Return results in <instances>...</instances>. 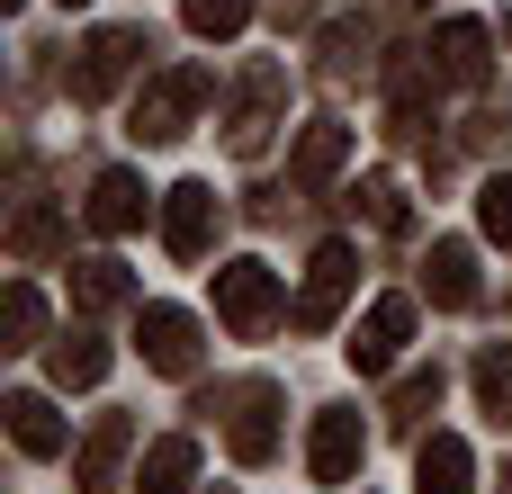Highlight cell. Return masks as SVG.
Returning <instances> with one entry per match:
<instances>
[{
    "mask_svg": "<svg viewBox=\"0 0 512 494\" xmlns=\"http://www.w3.org/2000/svg\"><path fill=\"white\" fill-rule=\"evenodd\" d=\"M207 90H216V81H207L198 63H171V72H153V81H144V99H135V126H126V135H135V144H180V135L198 126Z\"/></svg>",
    "mask_w": 512,
    "mask_h": 494,
    "instance_id": "obj_1",
    "label": "cell"
},
{
    "mask_svg": "<svg viewBox=\"0 0 512 494\" xmlns=\"http://www.w3.org/2000/svg\"><path fill=\"white\" fill-rule=\"evenodd\" d=\"M216 405H225V450H234L243 468H261V459L279 450V387H270V378H243V387H225Z\"/></svg>",
    "mask_w": 512,
    "mask_h": 494,
    "instance_id": "obj_2",
    "label": "cell"
},
{
    "mask_svg": "<svg viewBox=\"0 0 512 494\" xmlns=\"http://www.w3.org/2000/svg\"><path fill=\"white\" fill-rule=\"evenodd\" d=\"M351 279H360V252H351V243H324V252L306 261V288H297L288 324H297V333H333V315H342Z\"/></svg>",
    "mask_w": 512,
    "mask_h": 494,
    "instance_id": "obj_3",
    "label": "cell"
},
{
    "mask_svg": "<svg viewBox=\"0 0 512 494\" xmlns=\"http://www.w3.org/2000/svg\"><path fill=\"white\" fill-rule=\"evenodd\" d=\"M216 315H225L243 342H261V333L279 324V270H261V261H225V270H216Z\"/></svg>",
    "mask_w": 512,
    "mask_h": 494,
    "instance_id": "obj_4",
    "label": "cell"
},
{
    "mask_svg": "<svg viewBox=\"0 0 512 494\" xmlns=\"http://www.w3.org/2000/svg\"><path fill=\"white\" fill-rule=\"evenodd\" d=\"M135 63H144V36H135V27H90V45H81V63H72V99L99 108Z\"/></svg>",
    "mask_w": 512,
    "mask_h": 494,
    "instance_id": "obj_5",
    "label": "cell"
},
{
    "mask_svg": "<svg viewBox=\"0 0 512 494\" xmlns=\"http://www.w3.org/2000/svg\"><path fill=\"white\" fill-rule=\"evenodd\" d=\"M279 99H288V72H279V63H252V72H243V90H234L225 144H234V153H261V144H270V126H279Z\"/></svg>",
    "mask_w": 512,
    "mask_h": 494,
    "instance_id": "obj_6",
    "label": "cell"
},
{
    "mask_svg": "<svg viewBox=\"0 0 512 494\" xmlns=\"http://www.w3.org/2000/svg\"><path fill=\"white\" fill-rule=\"evenodd\" d=\"M216 225H225V207H216L207 180H180V189L162 198V243H171V261H207Z\"/></svg>",
    "mask_w": 512,
    "mask_h": 494,
    "instance_id": "obj_7",
    "label": "cell"
},
{
    "mask_svg": "<svg viewBox=\"0 0 512 494\" xmlns=\"http://www.w3.org/2000/svg\"><path fill=\"white\" fill-rule=\"evenodd\" d=\"M405 342H414V297H378V306L360 315V333H351V369H360V378H387V369L405 360Z\"/></svg>",
    "mask_w": 512,
    "mask_h": 494,
    "instance_id": "obj_8",
    "label": "cell"
},
{
    "mask_svg": "<svg viewBox=\"0 0 512 494\" xmlns=\"http://www.w3.org/2000/svg\"><path fill=\"white\" fill-rule=\"evenodd\" d=\"M360 459H369V432H360V414H351V405L315 414V441H306V468H315V486H351V477H360Z\"/></svg>",
    "mask_w": 512,
    "mask_h": 494,
    "instance_id": "obj_9",
    "label": "cell"
},
{
    "mask_svg": "<svg viewBox=\"0 0 512 494\" xmlns=\"http://www.w3.org/2000/svg\"><path fill=\"white\" fill-rule=\"evenodd\" d=\"M135 342H144V360H153L162 378H189V369H198V315H189V306H144V315H135Z\"/></svg>",
    "mask_w": 512,
    "mask_h": 494,
    "instance_id": "obj_10",
    "label": "cell"
},
{
    "mask_svg": "<svg viewBox=\"0 0 512 494\" xmlns=\"http://www.w3.org/2000/svg\"><path fill=\"white\" fill-rule=\"evenodd\" d=\"M432 54H441V81H459V90H486V72H495V36L477 18H450L432 36Z\"/></svg>",
    "mask_w": 512,
    "mask_h": 494,
    "instance_id": "obj_11",
    "label": "cell"
},
{
    "mask_svg": "<svg viewBox=\"0 0 512 494\" xmlns=\"http://www.w3.org/2000/svg\"><path fill=\"white\" fill-rule=\"evenodd\" d=\"M414 494H477V459H468L459 432H432L414 450Z\"/></svg>",
    "mask_w": 512,
    "mask_h": 494,
    "instance_id": "obj_12",
    "label": "cell"
},
{
    "mask_svg": "<svg viewBox=\"0 0 512 494\" xmlns=\"http://www.w3.org/2000/svg\"><path fill=\"white\" fill-rule=\"evenodd\" d=\"M126 450H135V423H126V414H99V432H90V441H81V459H72L81 494H108V486H117Z\"/></svg>",
    "mask_w": 512,
    "mask_h": 494,
    "instance_id": "obj_13",
    "label": "cell"
},
{
    "mask_svg": "<svg viewBox=\"0 0 512 494\" xmlns=\"http://www.w3.org/2000/svg\"><path fill=\"white\" fill-rule=\"evenodd\" d=\"M342 162H351V126H342V117H315V126L297 135V162H288V171H297V189H324Z\"/></svg>",
    "mask_w": 512,
    "mask_h": 494,
    "instance_id": "obj_14",
    "label": "cell"
},
{
    "mask_svg": "<svg viewBox=\"0 0 512 494\" xmlns=\"http://www.w3.org/2000/svg\"><path fill=\"white\" fill-rule=\"evenodd\" d=\"M144 207H153V198H144L135 171H99V180H90V225H99V234H135Z\"/></svg>",
    "mask_w": 512,
    "mask_h": 494,
    "instance_id": "obj_15",
    "label": "cell"
},
{
    "mask_svg": "<svg viewBox=\"0 0 512 494\" xmlns=\"http://www.w3.org/2000/svg\"><path fill=\"white\" fill-rule=\"evenodd\" d=\"M423 288H432V306H477V252L468 243H432Z\"/></svg>",
    "mask_w": 512,
    "mask_h": 494,
    "instance_id": "obj_16",
    "label": "cell"
},
{
    "mask_svg": "<svg viewBox=\"0 0 512 494\" xmlns=\"http://www.w3.org/2000/svg\"><path fill=\"white\" fill-rule=\"evenodd\" d=\"M189 477H198V441H153L135 494H189Z\"/></svg>",
    "mask_w": 512,
    "mask_h": 494,
    "instance_id": "obj_17",
    "label": "cell"
},
{
    "mask_svg": "<svg viewBox=\"0 0 512 494\" xmlns=\"http://www.w3.org/2000/svg\"><path fill=\"white\" fill-rule=\"evenodd\" d=\"M126 297H135L126 261H81V270H72V306H81V315H108V306H126Z\"/></svg>",
    "mask_w": 512,
    "mask_h": 494,
    "instance_id": "obj_18",
    "label": "cell"
},
{
    "mask_svg": "<svg viewBox=\"0 0 512 494\" xmlns=\"http://www.w3.org/2000/svg\"><path fill=\"white\" fill-rule=\"evenodd\" d=\"M9 432H18L27 459H54V450H63V414H54L45 396H9Z\"/></svg>",
    "mask_w": 512,
    "mask_h": 494,
    "instance_id": "obj_19",
    "label": "cell"
},
{
    "mask_svg": "<svg viewBox=\"0 0 512 494\" xmlns=\"http://www.w3.org/2000/svg\"><path fill=\"white\" fill-rule=\"evenodd\" d=\"M99 378H108V342L63 333V342H54V387H99Z\"/></svg>",
    "mask_w": 512,
    "mask_h": 494,
    "instance_id": "obj_20",
    "label": "cell"
},
{
    "mask_svg": "<svg viewBox=\"0 0 512 494\" xmlns=\"http://www.w3.org/2000/svg\"><path fill=\"white\" fill-rule=\"evenodd\" d=\"M54 243H63L54 207H18V225H9V252H18V261H54Z\"/></svg>",
    "mask_w": 512,
    "mask_h": 494,
    "instance_id": "obj_21",
    "label": "cell"
},
{
    "mask_svg": "<svg viewBox=\"0 0 512 494\" xmlns=\"http://www.w3.org/2000/svg\"><path fill=\"white\" fill-rule=\"evenodd\" d=\"M360 198H369V225H378V234H405V180H396V171H369Z\"/></svg>",
    "mask_w": 512,
    "mask_h": 494,
    "instance_id": "obj_22",
    "label": "cell"
},
{
    "mask_svg": "<svg viewBox=\"0 0 512 494\" xmlns=\"http://www.w3.org/2000/svg\"><path fill=\"white\" fill-rule=\"evenodd\" d=\"M477 396H486L495 423H512V342H495V351L477 360Z\"/></svg>",
    "mask_w": 512,
    "mask_h": 494,
    "instance_id": "obj_23",
    "label": "cell"
},
{
    "mask_svg": "<svg viewBox=\"0 0 512 494\" xmlns=\"http://www.w3.org/2000/svg\"><path fill=\"white\" fill-rule=\"evenodd\" d=\"M180 18H189V36H243L252 0H180Z\"/></svg>",
    "mask_w": 512,
    "mask_h": 494,
    "instance_id": "obj_24",
    "label": "cell"
},
{
    "mask_svg": "<svg viewBox=\"0 0 512 494\" xmlns=\"http://www.w3.org/2000/svg\"><path fill=\"white\" fill-rule=\"evenodd\" d=\"M36 333H45V297L36 288H9V351H27Z\"/></svg>",
    "mask_w": 512,
    "mask_h": 494,
    "instance_id": "obj_25",
    "label": "cell"
},
{
    "mask_svg": "<svg viewBox=\"0 0 512 494\" xmlns=\"http://www.w3.org/2000/svg\"><path fill=\"white\" fill-rule=\"evenodd\" d=\"M477 225H486L495 243H512V171H504V180H486V198H477Z\"/></svg>",
    "mask_w": 512,
    "mask_h": 494,
    "instance_id": "obj_26",
    "label": "cell"
},
{
    "mask_svg": "<svg viewBox=\"0 0 512 494\" xmlns=\"http://www.w3.org/2000/svg\"><path fill=\"white\" fill-rule=\"evenodd\" d=\"M432 405H441V369H414V378L396 387V414H405V423H423Z\"/></svg>",
    "mask_w": 512,
    "mask_h": 494,
    "instance_id": "obj_27",
    "label": "cell"
},
{
    "mask_svg": "<svg viewBox=\"0 0 512 494\" xmlns=\"http://www.w3.org/2000/svg\"><path fill=\"white\" fill-rule=\"evenodd\" d=\"M63 9H81V0H63Z\"/></svg>",
    "mask_w": 512,
    "mask_h": 494,
    "instance_id": "obj_28",
    "label": "cell"
}]
</instances>
